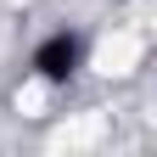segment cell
<instances>
[{
    "label": "cell",
    "instance_id": "6da1fadb",
    "mask_svg": "<svg viewBox=\"0 0 157 157\" xmlns=\"http://www.w3.org/2000/svg\"><path fill=\"white\" fill-rule=\"evenodd\" d=\"M78 62H84V39L67 34V28H56V34H45L34 45V73L45 78V84H67L78 73Z\"/></svg>",
    "mask_w": 157,
    "mask_h": 157
}]
</instances>
